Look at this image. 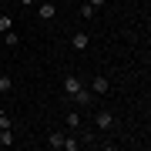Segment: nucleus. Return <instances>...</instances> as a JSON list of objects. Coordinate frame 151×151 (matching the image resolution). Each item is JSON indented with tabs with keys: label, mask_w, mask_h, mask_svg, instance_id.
I'll use <instances>...</instances> for the list:
<instances>
[{
	"label": "nucleus",
	"mask_w": 151,
	"mask_h": 151,
	"mask_svg": "<svg viewBox=\"0 0 151 151\" xmlns=\"http://www.w3.org/2000/svg\"><path fill=\"white\" fill-rule=\"evenodd\" d=\"M94 128H97V131H111V128H114V114H111L108 108L94 111Z\"/></svg>",
	"instance_id": "1"
},
{
	"label": "nucleus",
	"mask_w": 151,
	"mask_h": 151,
	"mask_svg": "<svg viewBox=\"0 0 151 151\" xmlns=\"http://www.w3.org/2000/svg\"><path fill=\"white\" fill-rule=\"evenodd\" d=\"M37 17L50 24V20L57 17V4H54V0H44V4H37Z\"/></svg>",
	"instance_id": "2"
},
{
	"label": "nucleus",
	"mask_w": 151,
	"mask_h": 151,
	"mask_svg": "<svg viewBox=\"0 0 151 151\" xmlns=\"http://www.w3.org/2000/svg\"><path fill=\"white\" fill-rule=\"evenodd\" d=\"M70 101H74L77 108H91V104H94V91H87V87H81L77 94H70Z\"/></svg>",
	"instance_id": "3"
},
{
	"label": "nucleus",
	"mask_w": 151,
	"mask_h": 151,
	"mask_svg": "<svg viewBox=\"0 0 151 151\" xmlns=\"http://www.w3.org/2000/svg\"><path fill=\"white\" fill-rule=\"evenodd\" d=\"M81 87H84V81H81L77 74H67V77H64V94H67V97H70V94H77Z\"/></svg>",
	"instance_id": "4"
},
{
	"label": "nucleus",
	"mask_w": 151,
	"mask_h": 151,
	"mask_svg": "<svg viewBox=\"0 0 151 151\" xmlns=\"http://www.w3.org/2000/svg\"><path fill=\"white\" fill-rule=\"evenodd\" d=\"M91 91H94V94H111V81H108L104 74H97L94 81H91Z\"/></svg>",
	"instance_id": "5"
},
{
	"label": "nucleus",
	"mask_w": 151,
	"mask_h": 151,
	"mask_svg": "<svg viewBox=\"0 0 151 151\" xmlns=\"http://www.w3.org/2000/svg\"><path fill=\"white\" fill-rule=\"evenodd\" d=\"M64 124H67V131L77 134V131H81V114L77 111H64Z\"/></svg>",
	"instance_id": "6"
},
{
	"label": "nucleus",
	"mask_w": 151,
	"mask_h": 151,
	"mask_svg": "<svg viewBox=\"0 0 151 151\" xmlns=\"http://www.w3.org/2000/svg\"><path fill=\"white\" fill-rule=\"evenodd\" d=\"M70 47L81 54V50H87V47H91V37H87V34H74V37H70Z\"/></svg>",
	"instance_id": "7"
},
{
	"label": "nucleus",
	"mask_w": 151,
	"mask_h": 151,
	"mask_svg": "<svg viewBox=\"0 0 151 151\" xmlns=\"http://www.w3.org/2000/svg\"><path fill=\"white\" fill-rule=\"evenodd\" d=\"M81 148V138L74 134V131H70V134H64V145H60V151H77Z\"/></svg>",
	"instance_id": "8"
},
{
	"label": "nucleus",
	"mask_w": 151,
	"mask_h": 151,
	"mask_svg": "<svg viewBox=\"0 0 151 151\" xmlns=\"http://www.w3.org/2000/svg\"><path fill=\"white\" fill-rule=\"evenodd\" d=\"M60 145H64V131H50V134H47V148L60 151Z\"/></svg>",
	"instance_id": "9"
},
{
	"label": "nucleus",
	"mask_w": 151,
	"mask_h": 151,
	"mask_svg": "<svg viewBox=\"0 0 151 151\" xmlns=\"http://www.w3.org/2000/svg\"><path fill=\"white\" fill-rule=\"evenodd\" d=\"M17 44H20V37L14 34V27H10V30H4V47H17Z\"/></svg>",
	"instance_id": "10"
},
{
	"label": "nucleus",
	"mask_w": 151,
	"mask_h": 151,
	"mask_svg": "<svg viewBox=\"0 0 151 151\" xmlns=\"http://www.w3.org/2000/svg\"><path fill=\"white\" fill-rule=\"evenodd\" d=\"M14 145V128H7V131H0V148H10Z\"/></svg>",
	"instance_id": "11"
},
{
	"label": "nucleus",
	"mask_w": 151,
	"mask_h": 151,
	"mask_svg": "<svg viewBox=\"0 0 151 151\" xmlns=\"http://www.w3.org/2000/svg\"><path fill=\"white\" fill-rule=\"evenodd\" d=\"M14 91V81H10V74H0V94H10Z\"/></svg>",
	"instance_id": "12"
},
{
	"label": "nucleus",
	"mask_w": 151,
	"mask_h": 151,
	"mask_svg": "<svg viewBox=\"0 0 151 151\" xmlns=\"http://www.w3.org/2000/svg\"><path fill=\"white\" fill-rule=\"evenodd\" d=\"M7 128H14V118L7 111H0V131H7Z\"/></svg>",
	"instance_id": "13"
},
{
	"label": "nucleus",
	"mask_w": 151,
	"mask_h": 151,
	"mask_svg": "<svg viewBox=\"0 0 151 151\" xmlns=\"http://www.w3.org/2000/svg\"><path fill=\"white\" fill-rule=\"evenodd\" d=\"M14 27V17L10 14H0V30H10Z\"/></svg>",
	"instance_id": "14"
},
{
	"label": "nucleus",
	"mask_w": 151,
	"mask_h": 151,
	"mask_svg": "<svg viewBox=\"0 0 151 151\" xmlns=\"http://www.w3.org/2000/svg\"><path fill=\"white\" fill-rule=\"evenodd\" d=\"M104 4H108V0H87V7H94V10H101Z\"/></svg>",
	"instance_id": "15"
},
{
	"label": "nucleus",
	"mask_w": 151,
	"mask_h": 151,
	"mask_svg": "<svg viewBox=\"0 0 151 151\" xmlns=\"http://www.w3.org/2000/svg\"><path fill=\"white\" fill-rule=\"evenodd\" d=\"M17 4H24V7H34V4H37V0H17Z\"/></svg>",
	"instance_id": "16"
},
{
	"label": "nucleus",
	"mask_w": 151,
	"mask_h": 151,
	"mask_svg": "<svg viewBox=\"0 0 151 151\" xmlns=\"http://www.w3.org/2000/svg\"><path fill=\"white\" fill-rule=\"evenodd\" d=\"M0 44H4V30H0Z\"/></svg>",
	"instance_id": "17"
}]
</instances>
